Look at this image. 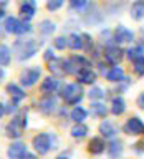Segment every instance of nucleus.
Segmentation results:
<instances>
[{"instance_id":"37","label":"nucleus","mask_w":144,"mask_h":159,"mask_svg":"<svg viewBox=\"0 0 144 159\" xmlns=\"http://www.w3.org/2000/svg\"><path fill=\"white\" fill-rule=\"evenodd\" d=\"M131 83H133V81H131V80H129V78H124L121 83H118L116 93H124V91H126V89L129 88V84H131Z\"/></svg>"},{"instance_id":"21","label":"nucleus","mask_w":144,"mask_h":159,"mask_svg":"<svg viewBox=\"0 0 144 159\" xmlns=\"http://www.w3.org/2000/svg\"><path fill=\"white\" fill-rule=\"evenodd\" d=\"M124 111H126V101H124V98L121 94L113 96L111 104H109V113L113 116H121V114H124Z\"/></svg>"},{"instance_id":"8","label":"nucleus","mask_w":144,"mask_h":159,"mask_svg":"<svg viewBox=\"0 0 144 159\" xmlns=\"http://www.w3.org/2000/svg\"><path fill=\"white\" fill-rule=\"evenodd\" d=\"M123 131L128 136H144V121L139 116H131L123 124Z\"/></svg>"},{"instance_id":"16","label":"nucleus","mask_w":144,"mask_h":159,"mask_svg":"<svg viewBox=\"0 0 144 159\" xmlns=\"http://www.w3.org/2000/svg\"><path fill=\"white\" fill-rule=\"evenodd\" d=\"M27 151V144L23 141H18V139H15V141L10 143V146L7 148V157L8 159H22V156Z\"/></svg>"},{"instance_id":"38","label":"nucleus","mask_w":144,"mask_h":159,"mask_svg":"<svg viewBox=\"0 0 144 159\" xmlns=\"http://www.w3.org/2000/svg\"><path fill=\"white\" fill-rule=\"evenodd\" d=\"M18 111V104L17 103H13V101H10L5 104V114H15Z\"/></svg>"},{"instance_id":"25","label":"nucleus","mask_w":144,"mask_h":159,"mask_svg":"<svg viewBox=\"0 0 144 159\" xmlns=\"http://www.w3.org/2000/svg\"><path fill=\"white\" fill-rule=\"evenodd\" d=\"M88 118V109L83 106H73L71 113H70V119L73 123H84V119Z\"/></svg>"},{"instance_id":"15","label":"nucleus","mask_w":144,"mask_h":159,"mask_svg":"<svg viewBox=\"0 0 144 159\" xmlns=\"http://www.w3.org/2000/svg\"><path fill=\"white\" fill-rule=\"evenodd\" d=\"M99 136L104 138V139H114L118 136V126L114 124L111 119H101V123H99Z\"/></svg>"},{"instance_id":"18","label":"nucleus","mask_w":144,"mask_h":159,"mask_svg":"<svg viewBox=\"0 0 144 159\" xmlns=\"http://www.w3.org/2000/svg\"><path fill=\"white\" fill-rule=\"evenodd\" d=\"M106 151V139L101 136H94L89 139L88 143V152L93 154V156H101V154Z\"/></svg>"},{"instance_id":"7","label":"nucleus","mask_w":144,"mask_h":159,"mask_svg":"<svg viewBox=\"0 0 144 159\" xmlns=\"http://www.w3.org/2000/svg\"><path fill=\"white\" fill-rule=\"evenodd\" d=\"M42 78V68L33 65V66H28L22 70L20 73V86L22 88H32L38 83V80Z\"/></svg>"},{"instance_id":"42","label":"nucleus","mask_w":144,"mask_h":159,"mask_svg":"<svg viewBox=\"0 0 144 159\" xmlns=\"http://www.w3.org/2000/svg\"><path fill=\"white\" fill-rule=\"evenodd\" d=\"M3 116H5V104L0 101V119H2Z\"/></svg>"},{"instance_id":"36","label":"nucleus","mask_w":144,"mask_h":159,"mask_svg":"<svg viewBox=\"0 0 144 159\" xmlns=\"http://www.w3.org/2000/svg\"><path fill=\"white\" fill-rule=\"evenodd\" d=\"M65 5V0H47V10L50 12H56Z\"/></svg>"},{"instance_id":"20","label":"nucleus","mask_w":144,"mask_h":159,"mask_svg":"<svg viewBox=\"0 0 144 159\" xmlns=\"http://www.w3.org/2000/svg\"><path fill=\"white\" fill-rule=\"evenodd\" d=\"M104 78L108 80L109 83H121L124 78V70L119 66V65H116V66H109L108 70H106V73H104Z\"/></svg>"},{"instance_id":"46","label":"nucleus","mask_w":144,"mask_h":159,"mask_svg":"<svg viewBox=\"0 0 144 159\" xmlns=\"http://www.w3.org/2000/svg\"><path fill=\"white\" fill-rule=\"evenodd\" d=\"M2 18H5V10L0 8V20H2Z\"/></svg>"},{"instance_id":"19","label":"nucleus","mask_w":144,"mask_h":159,"mask_svg":"<svg viewBox=\"0 0 144 159\" xmlns=\"http://www.w3.org/2000/svg\"><path fill=\"white\" fill-rule=\"evenodd\" d=\"M88 113L91 114L93 118L104 119V118L108 116V113H109V108H108L103 101H91V104H89V109H88Z\"/></svg>"},{"instance_id":"3","label":"nucleus","mask_w":144,"mask_h":159,"mask_svg":"<svg viewBox=\"0 0 144 159\" xmlns=\"http://www.w3.org/2000/svg\"><path fill=\"white\" fill-rule=\"evenodd\" d=\"M58 96L70 106H79L84 98V91L79 83H65L58 89Z\"/></svg>"},{"instance_id":"31","label":"nucleus","mask_w":144,"mask_h":159,"mask_svg":"<svg viewBox=\"0 0 144 159\" xmlns=\"http://www.w3.org/2000/svg\"><path fill=\"white\" fill-rule=\"evenodd\" d=\"M104 96H106V91L99 86H91L88 91V98L91 101H101V99H104Z\"/></svg>"},{"instance_id":"32","label":"nucleus","mask_w":144,"mask_h":159,"mask_svg":"<svg viewBox=\"0 0 144 159\" xmlns=\"http://www.w3.org/2000/svg\"><path fill=\"white\" fill-rule=\"evenodd\" d=\"M81 38H83V52H86V53H89L91 55L93 53V50H94V40H93V37L89 33H81Z\"/></svg>"},{"instance_id":"24","label":"nucleus","mask_w":144,"mask_h":159,"mask_svg":"<svg viewBox=\"0 0 144 159\" xmlns=\"http://www.w3.org/2000/svg\"><path fill=\"white\" fill-rule=\"evenodd\" d=\"M70 61H71L78 70L93 68V61H91L88 57H84V55H71V57H70Z\"/></svg>"},{"instance_id":"23","label":"nucleus","mask_w":144,"mask_h":159,"mask_svg":"<svg viewBox=\"0 0 144 159\" xmlns=\"http://www.w3.org/2000/svg\"><path fill=\"white\" fill-rule=\"evenodd\" d=\"M88 133H89V128L86 126L84 123H74L73 124V128L70 129V134H71V138L73 139H84L88 136Z\"/></svg>"},{"instance_id":"43","label":"nucleus","mask_w":144,"mask_h":159,"mask_svg":"<svg viewBox=\"0 0 144 159\" xmlns=\"http://www.w3.org/2000/svg\"><path fill=\"white\" fill-rule=\"evenodd\" d=\"M8 2H10V0H0V8H5L8 5Z\"/></svg>"},{"instance_id":"5","label":"nucleus","mask_w":144,"mask_h":159,"mask_svg":"<svg viewBox=\"0 0 144 159\" xmlns=\"http://www.w3.org/2000/svg\"><path fill=\"white\" fill-rule=\"evenodd\" d=\"M3 30L10 35H18V37H23V35H30L33 32V27L30 22H25L22 18L17 17H5L3 18Z\"/></svg>"},{"instance_id":"12","label":"nucleus","mask_w":144,"mask_h":159,"mask_svg":"<svg viewBox=\"0 0 144 159\" xmlns=\"http://www.w3.org/2000/svg\"><path fill=\"white\" fill-rule=\"evenodd\" d=\"M106 152L109 159H121L124 152V143L119 138L109 139V143L106 144Z\"/></svg>"},{"instance_id":"44","label":"nucleus","mask_w":144,"mask_h":159,"mask_svg":"<svg viewBox=\"0 0 144 159\" xmlns=\"http://www.w3.org/2000/svg\"><path fill=\"white\" fill-rule=\"evenodd\" d=\"M3 78H5V70H3L2 66H0V83L3 81Z\"/></svg>"},{"instance_id":"29","label":"nucleus","mask_w":144,"mask_h":159,"mask_svg":"<svg viewBox=\"0 0 144 159\" xmlns=\"http://www.w3.org/2000/svg\"><path fill=\"white\" fill-rule=\"evenodd\" d=\"M126 57H128L129 61H136L137 58L144 57V48L141 45H133V47H129L126 50Z\"/></svg>"},{"instance_id":"2","label":"nucleus","mask_w":144,"mask_h":159,"mask_svg":"<svg viewBox=\"0 0 144 159\" xmlns=\"http://www.w3.org/2000/svg\"><path fill=\"white\" fill-rule=\"evenodd\" d=\"M28 126V114L27 111H17L12 116V119L5 126V136L10 139H20L25 129Z\"/></svg>"},{"instance_id":"22","label":"nucleus","mask_w":144,"mask_h":159,"mask_svg":"<svg viewBox=\"0 0 144 159\" xmlns=\"http://www.w3.org/2000/svg\"><path fill=\"white\" fill-rule=\"evenodd\" d=\"M129 17L136 22H141L144 20V0H136V2L131 3L129 7Z\"/></svg>"},{"instance_id":"11","label":"nucleus","mask_w":144,"mask_h":159,"mask_svg":"<svg viewBox=\"0 0 144 159\" xmlns=\"http://www.w3.org/2000/svg\"><path fill=\"white\" fill-rule=\"evenodd\" d=\"M18 13L22 17V20L30 22L35 17V13H37V0H20Z\"/></svg>"},{"instance_id":"47","label":"nucleus","mask_w":144,"mask_h":159,"mask_svg":"<svg viewBox=\"0 0 144 159\" xmlns=\"http://www.w3.org/2000/svg\"><path fill=\"white\" fill-rule=\"evenodd\" d=\"M141 47L144 48V28H142V37H141Z\"/></svg>"},{"instance_id":"39","label":"nucleus","mask_w":144,"mask_h":159,"mask_svg":"<svg viewBox=\"0 0 144 159\" xmlns=\"http://www.w3.org/2000/svg\"><path fill=\"white\" fill-rule=\"evenodd\" d=\"M55 58H56V57H55V52H53L52 48H47V50H45V53H43V60H45V61L50 63V61H52V60H55Z\"/></svg>"},{"instance_id":"30","label":"nucleus","mask_w":144,"mask_h":159,"mask_svg":"<svg viewBox=\"0 0 144 159\" xmlns=\"http://www.w3.org/2000/svg\"><path fill=\"white\" fill-rule=\"evenodd\" d=\"M48 70H50V73L53 75V76H65L63 75V68H61V58H55L52 60V61L48 63Z\"/></svg>"},{"instance_id":"45","label":"nucleus","mask_w":144,"mask_h":159,"mask_svg":"<svg viewBox=\"0 0 144 159\" xmlns=\"http://www.w3.org/2000/svg\"><path fill=\"white\" fill-rule=\"evenodd\" d=\"M55 159H70V157L66 156V154H60V156H56Z\"/></svg>"},{"instance_id":"26","label":"nucleus","mask_w":144,"mask_h":159,"mask_svg":"<svg viewBox=\"0 0 144 159\" xmlns=\"http://www.w3.org/2000/svg\"><path fill=\"white\" fill-rule=\"evenodd\" d=\"M68 48L73 50V52L83 50V38H81V33L73 32L71 35H70V37H68Z\"/></svg>"},{"instance_id":"48","label":"nucleus","mask_w":144,"mask_h":159,"mask_svg":"<svg viewBox=\"0 0 144 159\" xmlns=\"http://www.w3.org/2000/svg\"><path fill=\"white\" fill-rule=\"evenodd\" d=\"M142 146H144V143H142Z\"/></svg>"},{"instance_id":"4","label":"nucleus","mask_w":144,"mask_h":159,"mask_svg":"<svg viewBox=\"0 0 144 159\" xmlns=\"http://www.w3.org/2000/svg\"><path fill=\"white\" fill-rule=\"evenodd\" d=\"M56 144H58V139L53 133L52 134L50 133H38V134H35L33 139H32V146L40 156H45V154H48L52 149H56L58 148Z\"/></svg>"},{"instance_id":"35","label":"nucleus","mask_w":144,"mask_h":159,"mask_svg":"<svg viewBox=\"0 0 144 159\" xmlns=\"http://www.w3.org/2000/svg\"><path fill=\"white\" fill-rule=\"evenodd\" d=\"M53 47L56 50H65L68 48V37H65V35H61V37H56L53 40Z\"/></svg>"},{"instance_id":"17","label":"nucleus","mask_w":144,"mask_h":159,"mask_svg":"<svg viewBox=\"0 0 144 159\" xmlns=\"http://www.w3.org/2000/svg\"><path fill=\"white\" fill-rule=\"evenodd\" d=\"M5 91H7V94L10 96V101H13V103H17V104H20V101H23L25 96H27L25 88H22L17 83H8L7 88H5Z\"/></svg>"},{"instance_id":"41","label":"nucleus","mask_w":144,"mask_h":159,"mask_svg":"<svg viewBox=\"0 0 144 159\" xmlns=\"http://www.w3.org/2000/svg\"><path fill=\"white\" fill-rule=\"evenodd\" d=\"M22 159H38V156H37V154H33V152H25L22 156Z\"/></svg>"},{"instance_id":"10","label":"nucleus","mask_w":144,"mask_h":159,"mask_svg":"<svg viewBox=\"0 0 144 159\" xmlns=\"http://www.w3.org/2000/svg\"><path fill=\"white\" fill-rule=\"evenodd\" d=\"M113 38H114V43H118V45L133 43L134 42V33H133V30H129L128 27H124V25H118V27L113 30Z\"/></svg>"},{"instance_id":"9","label":"nucleus","mask_w":144,"mask_h":159,"mask_svg":"<svg viewBox=\"0 0 144 159\" xmlns=\"http://www.w3.org/2000/svg\"><path fill=\"white\" fill-rule=\"evenodd\" d=\"M58 108V98L55 94H43L38 101V111L42 114H52Z\"/></svg>"},{"instance_id":"40","label":"nucleus","mask_w":144,"mask_h":159,"mask_svg":"<svg viewBox=\"0 0 144 159\" xmlns=\"http://www.w3.org/2000/svg\"><path fill=\"white\" fill-rule=\"evenodd\" d=\"M136 104L139 106V109H142V111H144V91L139 93V96L136 98Z\"/></svg>"},{"instance_id":"13","label":"nucleus","mask_w":144,"mask_h":159,"mask_svg":"<svg viewBox=\"0 0 144 159\" xmlns=\"http://www.w3.org/2000/svg\"><path fill=\"white\" fill-rule=\"evenodd\" d=\"M60 86H61L60 78L53 76V75H50V76L43 78L42 84H40V91H42V94H55V93H58Z\"/></svg>"},{"instance_id":"34","label":"nucleus","mask_w":144,"mask_h":159,"mask_svg":"<svg viewBox=\"0 0 144 159\" xmlns=\"http://www.w3.org/2000/svg\"><path fill=\"white\" fill-rule=\"evenodd\" d=\"M133 71L136 76H144V57L137 58L136 61H133Z\"/></svg>"},{"instance_id":"6","label":"nucleus","mask_w":144,"mask_h":159,"mask_svg":"<svg viewBox=\"0 0 144 159\" xmlns=\"http://www.w3.org/2000/svg\"><path fill=\"white\" fill-rule=\"evenodd\" d=\"M126 55V50H123L118 43L108 45V47H103V60L108 66H116V65L121 63V60Z\"/></svg>"},{"instance_id":"27","label":"nucleus","mask_w":144,"mask_h":159,"mask_svg":"<svg viewBox=\"0 0 144 159\" xmlns=\"http://www.w3.org/2000/svg\"><path fill=\"white\" fill-rule=\"evenodd\" d=\"M10 61H12V50L8 45L0 43V66H8Z\"/></svg>"},{"instance_id":"1","label":"nucleus","mask_w":144,"mask_h":159,"mask_svg":"<svg viewBox=\"0 0 144 159\" xmlns=\"http://www.w3.org/2000/svg\"><path fill=\"white\" fill-rule=\"evenodd\" d=\"M40 47H42V42L35 38H18L13 43V53L18 61H27L38 53Z\"/></svg>"},{"instance_id":"33","label":"nucleus","mask_w":144,"mask_h":159,"mask_svg":"<svg viewBox=\"0 0 144 159\" xmlns=\"http://www.w3.org/2000/svg\"><path fill=\"white\" fill-rule=\"evenodd\" d=\"M89 2L88 0H70V8L74 12H84L88 8Z\"/></svg>"},{"instance_id":"28","label":"nucleus","mask_w":144,"mask_h":159,"mask_svg":"<svg viewBox=\"0 0 144 159\" xmlns=\"http://www.w3.org/2000/svg\"><path fill=\"white\" fill-rule=\"evenodd\" d=\"M55 30H56V25L52 20H42L38 25V32L43 37H52V33H55Z\"/></svg>"},{"instance_id":"14","label":"nucleus","mask_w":144,"mask_h":159,"mask_svg":"<svg viewBox=\"0 0 144 159\" xmlns=\"http://www.w3.org/2000/svg\"><path fill=\"white\" fill-rule=\"evenodd\" d=\"M74 78H76V83H79L83 86V84H94L98 80V73L94 71L93 68H83V70H78V73L74 75Z\"/></svg>"}]
</instances>
